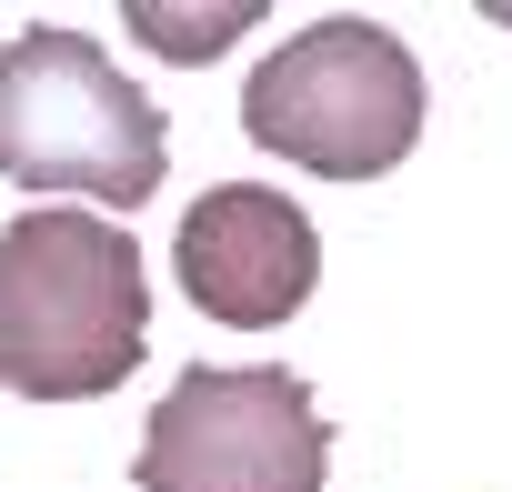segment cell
Wrapping results in <instances>:
<instances>
[{"label": "cell", "instance_id": "obj_3", "mask_svg": "<svg viewBox=\"0 0 512 492\" xmlns=\"http://www.w3.org/2000/svg\"><path fill=\"white\" fill-rule=\"evenodd\" d=\"M422 61L382 21H302L241 91V131L312 181H382L422 141Z\"/></svg>", "mask_w": 512, "mask_h": 492}, {"label": "cell", "instance_id": "obj_1", "mask_svg": "<svg viewBox=\"0 0 512 492\" xmlns=\"http://www.w3.org/2000/svg\"><path fill=\"white\" fill-rule=\"evenodd\" d=\"M151 272L101 211H21L0 231V382L31 402H91L141 372Z\"/></svg>", "mask_w": 512, "mask_h": 492}, {"label": "cell", "instance_id": "obj_6", "mask_svg": "<svg viewBox=\"0 0 512 492\" xmlns=\"http://www.w3.org/2000/svg\"><path fill=\"white\" fill-rule=\"evenodd\" d=\"M151 51H171V61H211L241 21H262V0H231V11H161V0H131V11H121Z\"/></svg>", "mask_w": 512, "mask_h": 492}, {"label": "cell", "instance_id": "obj_2", "mask_svg": "<svg viewBox=\"0 0 512 492\" xmlns=\"http://www.w3.org/2000/svg\"><path fill=\"white\" fill-rule=\"evenodd\" d=\"M0 181L21 191H91L111 211L171 181L161 101L91 41V31H21L0 41Z\"/></svg>", "mask_w": 512, "mask_h": 492}, {"label": "cell", "instance_id": "obj_4", "mask_svg": "<svg viewBox=\"0 0 512 492\" xmlns=\"http://www.w3.org/2000/svg\"><path fill=\"white\" fill-rule=\"evenodd\" d=\"M141 492H322L332 422L282 362H191L141 422Z\"/></svg>", "mask_w": 512, "mask_h": 492}, {"label": "cell", "instance_id": "obj_5", "mask_svg": "<svg viewBox=\"0 0 512 492\" xmlns=\"http://www.w3.org/2000/svg\"><path fill=\"white\" fill-rule=\"evenodd\" d=\"M181 292L221 332H272L322 292V231L272 181H221L181 211Z\"/></svg>", "mask_w": 512, "mask_h": 492}]
</instances>
